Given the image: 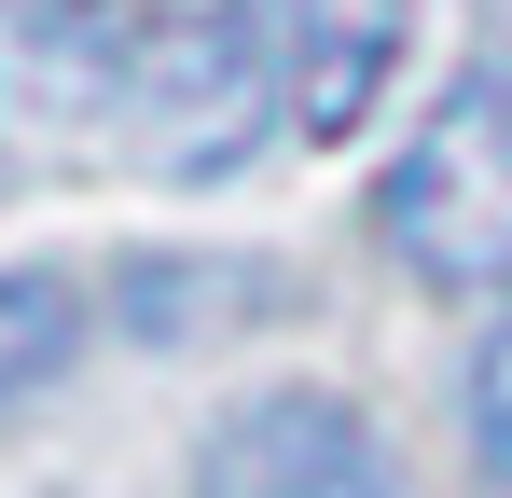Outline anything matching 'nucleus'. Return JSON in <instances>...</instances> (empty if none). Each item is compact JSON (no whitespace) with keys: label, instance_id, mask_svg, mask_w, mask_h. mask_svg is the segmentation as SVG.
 Segmentation results:
<instances>
[{"label":"nucleus","instance_id":"3","mask_svg":"<svg viewBox=\"0 0 512 498\" xmlns=\"http://www.w3.org/2000/svg\"><path fill=\"white\" fill-rule=\"evenodd\" d=\"M416 42V0H291V125L346 139Z\"/></svg>","mask_w":512,"mask_h":498},{"label":"nucleus","instance_id":"5","mask_svg":"<svg viewBox=\"0 0 512 498\" xmlns=\"http://www.w3.org/2000/svg\"><path fill=\"white\" fill-rule=\"evenodd\" d=\"M471 457H485V471L512 485V332L485 346V360H471Z\"/></svg>","mask_w":512,"mask_h":498},{"label":"nucleus","instance_id":"2","mask_svg":"<svg viewBox=\"0 0 512 498\" xmlns=\"http://www.w3.org/2000/svg\"><path fill=\"white\" fill-rule=\"evenodd\" d=\"M194 498H402V471H388V443H374L360 402L277 388V402H250L222 443H208Z\"/></svg>","mask_w":512,"mask_h":498},{"label":"nucleus","instance_id":"1","mask_svg":"<svg viewBox=\"0 0 512 498\" xmlns=\"http://www.w3.org/2000/svg\"><path fill=\"white\" fill-rule=\"evenodd\" d=\"M374 222L429 291H512V56L457 70V97L374 180Z\"/></svg>","mask_w":512,"mask_h":498},{"label":"nucleus","instance_id":"4","mask_svg":"<svg viewBox=\"0 0 512 498\" xmlns=\"http://www.w3.org/2000/svg\"><path fill=\"white\" fill-rule=\"evenodd\" d=\"M70 346H84V305H70L56 277H0V402L56 388V374H70Z\"/></svg>","mask_w":512,"mask_h":498}]
</instances>
